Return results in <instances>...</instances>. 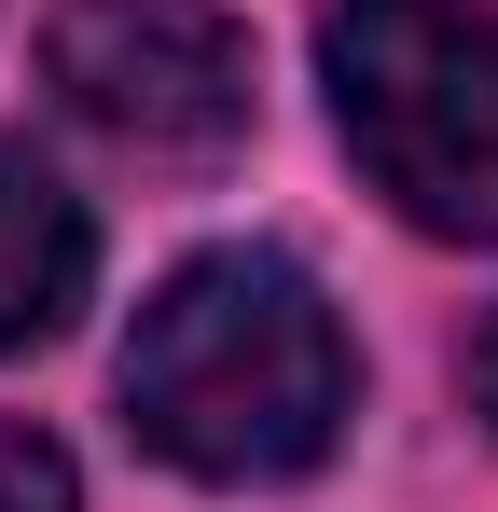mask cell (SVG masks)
Here are the masks:
<instances>
[{"mask_svg":"<svg viewBox=\"0 0 498 512\" xmlns=\"http://www.w3.org/2000/svg\"><path fill=\"white\" fill-rule=\"evenodd\" d=\"M319 70H332V125L374 167V194L429 236L498 250V14H471V0H332Z\"/></svg>","mask_w":498,"mask_h":512,"instance_id":"2","label":"cell"},{"mask_svg":"<svg viewBox=\"0 0 498 512\" xmlns=\"http://www.w3.org/2000/svg\"><path fill=\"white\" fill-rule=\"evenodd\" d=\"M471 374H485V416H498V333H485V360H471Z\"/></svg>","mask_w":498,"mask_h":512,"instance_id":"6","label":"cell"},{"mask_svg":"<svg viewBox=\"0 0 498 512\" xmlns=\"http://www.w3.org/2000/svg\"><path fill=\"white\" fill-rule=\"evenodd\" d=\"M83 277H97V236H83V208L56 194V167L0 153V346L70 333Z\"/></svg>","mask_w":498,"mask_h":512,"instance_id":"4","label":"cell"},{"mask_svg":"<svg viewBox=\"0 0 498 512\" xmlns=\"http://www.w3.org/2000/svg\"><path fill=\"white\" fill-rule=\"evenodd\" d=\"M42 70L125 153H222L249 125V28L222 0H56Z\"/></svg>","mask_w":498,"mask_h":512,"instance_id":"3","label":"cell"},{"mask_svg":"<svg viewBox=\"0 0 498 512\" xmlns=\"http://www.w3.org/2000/svg\"><path fill=\"white\" fill-rule=\"evenodd\" d=\"M0 512H70V457L14 416H0Z\"/></svg>","mask_w":498,"mask_h":512,"instance_id":"5","label":"cell"},{"mask_svg":"<svg viewBox=\"0 0 498 512\" xmlns=\"http://www.w3.org/2000/svg\"><path fill=\"white\" fill-rule=\"evenodd\" d=\"M346 319L277 250L180 263L125 333V429L194 485H291L346 429Z\"/></svg>","mask_w":498,"mask_h":512,"instance_id":"1","label":"cell"}]
</instances>
